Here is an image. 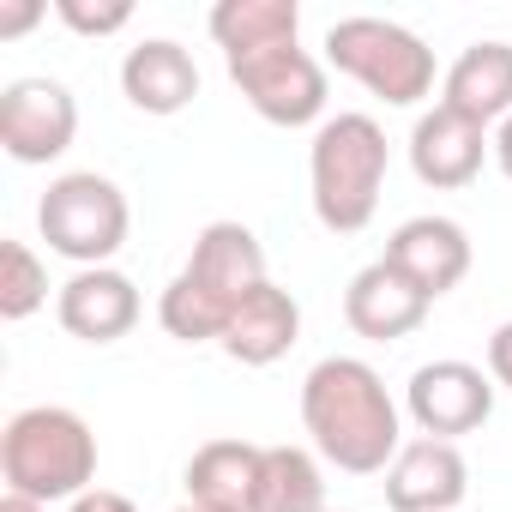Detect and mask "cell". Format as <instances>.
Returning <instances> with one entry per match:
<instances>
[{"instance_id": "6da1fadb", "label": "cell", "mask_w": 512, "mask_h": 512, "mask_svg": "<svg viewBox=\"0 0 512 512\" xmlns=\"http://www.w3.org/2000/svg\"><path fill=\"white\" fill-rule=\"evenodd\" d=\"M302 428L314 434V452L338 464L344 476H380L404 452L398 404L386 380L356 356H326L302 380Z\"/></svg>"}, {"instance_id": "7a4b0ae2", "label": "cell", "mask_w": 512, "mask_h": 512, "mask_svg": "<svg viewBox=\"0 0 512 512\" xmlns=\"http://www.w3.org/2000/svg\"><path fill=\"white\" fill-rule=\"evenodd\" d=\"M0 476L7 494L25 500H79L97 476V434L79 410L61 404H31L0 434Z\"/></svg>"}, {"instance_id": "3957f363", "label": "cell", "mask_w": 512, "mask_h": 512, "mask_svg": "<svg viewBox=\"0 0 512 512\" xmlns=\"http://www.w3.org/2000/svg\"><path fill=\"white\" fill-rule=\"evenodd\" d=\"M392 151L374 115H332L314 133L308 151V181H314V217L332 235H356L374 223L380 211V187H386Z\"/></svg>"}, {"instance_id": "277c9868", "label": "cell", "mask_w": 512, "mask_h": 512, "mask_svg": "<svg viewBox=\"0 0 512 512\" xmlns=\"http://www.w3.org/2000/svg\"><path fill=\"white\" fill-rule=\"evenodd\" d=\"M127 193L97 175V169H73V175H55L49 193L37 199V229L49 241V253H61V260H73L79 272L91 266H109L115 253L127 247Z\"/></svg>"}, {"instance_id": "5b68a950", "label": "cell", "mask_w": 512, "mask_h": 512, "mask_svg": "<svg viewBox=\"0 0 512 512\" xmlns=\"http://www.w3.org/2000/svg\"><path fill=\"white\" fill-rule=\"evenodd\" d=\"M326 61L392 109H410L434 91V49L392 19H338L326 31Z\"/></svg>"}, {"instance_id": "8992f818", "label": "cell", "mask_w": 512, "mask_h": 512, "mask_svg": "<svg viewBox=\"0 0 512 512\" xmlns=\"http://www.w3.org/2000/svg\"><path fill=\"white\" fill-rule=\"evenodd\" d=\"M235 91L253 103V115L272 127H308L326 115V67L302 43L253 49V55H223Z\"/></svg>"}, {"instance_id": "52a82bcc", "label": "cell", "mask_w": 512, "mask_h": 512, "mask_svg": "<svg viewBox=\"0 0 512 512\" xmlns=\"http://www.w3.org/2000/svg\"><path fill=\"white\" fill-rule=\"evenodd\" d=\"M79 139V103L61 79H13L0 91V151L13 163H55Z\"/></svg>"}, {"instance_id": "ba28073f", "label": "cell", "mask_w": 512, "mask_h": 512, "mask_svg": "<svg viewBox=\"0 0 512 512\" xmlns=\"http://www.w3.org/2000/svg\"><path fill=\"white\" fill-rule=\"evenodd\" d=\"M404 410H410V422H416L428 440L476 434V428L494 416V374H482V368H470V362H428V368L410 374Z\"/></svg>"}, {"instance_id": "9c48e42d", "label": "cell", "mask_w": 512, "mask_h": 512, "mask_svg": "<svg viewBox=\"0 0 512 512\" xmlns=\"http://www.w3.org/2000/svg\"><path fill=\"white\" fill-rule=\"evenodd\" d=\"M181 278H193L223 314H235L260 284H272V278H266V247H260V235H253L247 223H229V217L199 229V241H193V253H187Z\"/></svg>"}, {"instance_id": "30bf717a", "label": "cell", "mask_w": 512, "mask_h": 512, "mask_svg": "<svg viewBox=\"0 0 512 512\" xmlns=\"http://www.w3.org/2000/svg\"><path fill=\"white\" fill-rule=\"evenodd\" d=\"M470 494V464L452 440H410L386 464V506L392 512H458Z\"/></svg>"}, {"instance_id": "8fae6325", "label": "cell", "mask_w": 512, "mask_h": 512, "mask_svg": "<svg viewBox=\"0 0 512 512\" xmlns=\"http://www.w3.org/2000/svg\"><path fill=\"white\" fill-rule=\"evenodd\" d=\"M428 308H434V296H422L392 260L362 266V272L350 278V290H344V320H350V332L368 338V344H398V338H410V332L428 320Z\"/></svg>"}, {"instance_id": "7c38bea8", "label": "cell", "mask_w": 512, "mask_h": 512, "mask_svg": "<svg viewBox=\"0 0 512 512\" xmlns=\"http://www.w3.org/2000/svg\"><path fill=\"white\" fill-rule=\"evenodd\" d=\"M380 260H392L422 296L440 302V296L458 290L464 272H470V235H464V223H452V217H410V223L392 229V241H386Z\"/></svg>"}, {"instance_id": "4fadbf2b", "label": "cell", "mask_w": 512, "mask_h": 512, "mask_svg": "<svg viewBox=\"0 0 512 512\" xmlns=\"http://www.w3.org/2000/svg\"><path fill=\"white\" fill-rule=\"evenodd\" d=\"M488 151H494L488 127H476V121H464V115H452L440 103L410 127V169H416L422 187H440V193L470 187L482 175V157Z\"/></svg>"}, {"instance_id": "5bb4252c", "label": "cell", "mask_w": 512, "mask_h": 512, "mask_svg": "<svg viewBox=\"0 0 512 512\" xmlns=\"http://www.w3.org/2000/svg\"><path fill=\"white\" fill-rule=\"evenodd\" d=\"M61 326L79 338V344H115L139 326V290L127 272L115 266H91V272H73L61 284V302H55Z\"/></svg>"}, {"instance_id": "9a60e30c", "label": "cell", "mask_w": 512, "mask_h": 512, "mask_svg": "<svg viewBox=\"0 0 512 512\" xmlns=\"http://www.w3.org/2000/svg\"><path fill=\"white\" fill-rule=\"evenodd\" d=\"M296 338H302V308H296V296L278 290V284H260V290H253V296L229 314V326H223V356L241 362V368H272V362H284V356L296 350Z\"/></svg>"}, {"instance_id": "2e32d148", "label": "cell", "mask_w": 512, "mask_h": 512, "mask_svg": "<svg viewBox=\"0 0 512 512\" xmlns=\"http://www.w3.org/2000/svg\"><path fill=\"white\" fill-rule=\"evenodd\" d=\"M121 91H127V103L139 115H181L199 97V67H193V55L181 43L145 37L121 61Z\"/></svg>"}, {"instance_id": "e0dca14e", "label": "cell", "mask_w": 512, "mask_h": 512, "mask_svg": "<svg viewBox=\"0 0 512 512\" xmlns=\"http://www.w3.org/2000/svg\"><path fill=\"white\" fill-rule=\"evenodd\" d=\"M440 109L476 127L506 121L512 115V43H470L440 79Z\"/></svg>"}, {"instance_id": "ac0fdd59", "label": "cell", "mask_w": 512, "mask_h": 512, "mask_svg": "<svg viewBox=\"0 0 512 512\" xmlns=\"http://www.w3.org/2000/svg\"><path fill=\"white\" fill-rule=\"evenodd\" d=\"M260 464H266V446H253V440H205L187 464V506L253 512V500H260Z\"/></svg>"}, {"instance_id": "d6986e66", "label": "cell", "mask_w": 512, "mask_h": 512, "mask_svg": "<svg viewBox=\"0 0 512 512\" xmlns=\"http://www.w3.org/2000/svg\"><path fill=\"white\" fill-rule=\"evenodd\" d=\"M205 25H211L223 55H253V49L296 43L302 7H296V0H223V7H211Z\"/></svg>"}, {"instance_id": "ffe728a7", "label": "cell", "mask_w": 512, "mask_h": 512, "mask_svg": "<svg viewBox=\"0 0 512 512\" xmlns=\"http://www.w3.org/2000/svg\"><path fill=\"white\" fill-rule=\"evenodd\" d=\"M253 512H326V476L308 446H266Z\"/></svg>"}, {"instance_id": "44dd1931", "label": "cell", "mask_w": 512, "mask_h": 512, "mask_svg": "<svg viewBox=\"0 0 512 512\" xmlns=\"http://www.w3.org/2000/svg\"><path fill=\"white\" fill-rule=\"evenodd\" d=\"M157 320H163V332L169 338H181V344H223V326H229V314L193 284V278H169V290H163V302H157Z\"/></svg>"}, {"instance_id": "7402d4cb", "label": "cell", "mask_w": 512, "mask_h": 512, "mask_svg": "<svg viewBox=\"0 0 512 512\" xmlns=\"http://www.w3.org/2000/svg\"><path fill=\"white\" fill-rule=\"evenodd\" d=\"M49 302V272L25 241H0V320H31Z\"/></svg>"}, {"instance_id": "603a6c76", "label": "cell", "mask_w": 512, "mask_h": 512, "mask_svg": "<svg viewBox=\"0 0 512 512\" xmlns=\"http://www.w3.org/2000/svg\"><path fill=\"white\" fill-rule=\"evenodd\" d=\"M55 19L79 37H115L133 25V0H55Z\"/></svg>"}, {"instance_id": "cb8c5ba5", "label": "cell", "mask_w": 512, "mask_h": 512, "mask_svg": "<svg viewBox=\"0 0 512 512\" xmlns=\"http://www.w3.org/2000/svg\"><path fill=\"white\" fill-rule=\"evenodd\" d=\"M488 374H494V386L512 392V320L494 326V338H488Z\"/></svg>"}, {"instance_id": "d4e9b609", "label": "cell", "mask_w": 512, "mask_h": 512, "mask_svg": "<svg viewBox=\"0 0 512 512\" xmlns=\"http://www.w3.org/2000/svg\"><path fill=\"white\" fill-rule=\"evenodd\" d=\"M43 13H49L43 0H13V7H0V37H25Z\"/></svg>"}, {"instance_id": "484cf974", "label": "cell", "mask_w": 512, "mask_h": 512, "mask_svg": "<svg viewBox=\"0 0 512 512\" xmlns=\"http://www.w3.org/2000/svg\"><path fill=\"white\" fill-rule=\"evenodd\" d=\"M73 512H139L127 494H115V488H85L79 500H73Z\"/></svg>"}, {"instance_id": "4316f807", "label": "cell", "mask_w": 512, "mask_h": 512, "mask_svg": "<svg viewBox=\"0 0 512 512\" xmlns=\"http://www.w3.org/2000/svg\"><path fill=\"white\" fill-rule=\"evenodd\" d=\"M494 163H500V175L512 181V115L494 127Z\"/></svg>"}, {"instance_id": "83f0119b", "label": "cell", "mask_w": 512, "mask_h": 512, "mask_svg": "<svg viewBox=\"0 0 512 512\" xmlns=\"http://www.w3.org/2000/svg\"><path fill=\"white\" fill-rule=\"evenodd\" d=\"M0 512H49L43 500H25V494H7V500H0Z\"/></svg>"}, {"instance_id": "f1b7e54d", "label": "cell", "mask_w": 512, "mask_h": 512, "mask_svg": "<svg viewBox=\"0 0 512 512\" xmlns=\"http://www.w3.org/2000/svg\"><path fill=\"white\" fill-rule=\"evenodd\" d=\"M175 512H205V506H175Z\"/></svg>"}]
</instances>
